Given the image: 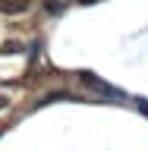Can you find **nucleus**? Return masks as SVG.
I'll return each mask as SVG.
<instances>
[{
    "label": "nucleus",
    "mask_w": 148,
    "mask_h": 151,
    "mask_svg": "<svg viewBox=\"0 0 148 151\" xmlns=\"http://www.w3.org/2000/svg\"><path fill=\"white\" fill-rule=\"evenodd\" d=\"M3 107H6V98H0V110H3Z\"/></svg>",
    "instance_id": "obj_5"
},
{
    "label": "nucleus",
    "mask_w": 148,
    "mask_h": 151,
    "mask_svg": "<svg viewBox=\"0 0 148 151\" xmlns=\"http://www.w3.org/2000/svg\"><path fill=\"white\" fill-rule=\"evenodd\" d=\"M79 3H98V0H79Z\"/></svg>",
    "instance_id": "obj_6"
},
{
    "label": "nucleus",
    "mask_w": 148,
    "mask_h": 151,
    "mask_svg": "<svg viewBox=\"0 0 148 151\" xmlns=\"http://www.w3.org/2000/svg\"><path fill=\"white\" fill-rule=\"evenodd\" d=\"M82 82H85V88H92V91L104 94V98H126V94H123L120 88H113V85H107L104 79H98V76H92V73H82Z\"/></svg>",
    "instance_id": "obj_1"
},
{
    "label": "nucleus",
    "mask_w": 148,
    "mask_h": 151,
    "mask_svg": "<svg viewBox=\"0 0 148 151\" xmlns=\"http://www.w3.org/2000/svg\"><path fill=\"white\" fill-rule=\"evenodd\" d=\"M19 50H22L19 41H6V44H3V54H19Z\"/></svg>",
    "instance_id": "obj_3"
},
{
    "label": "nucleus",
    "mask_w": 148,
    "mask_h": 151,
    "mask_svg": "<svg viewBox=\"0 0 148 151\" xmlns=\"http://www.w3.org/2000/svg\"><path fill=\"white\" fill-rule=\"evenodd\" d=\"M28 6H32V0H0V13H6V16L25 13Z\"/></svg>",
    "instance_id": "obj_2"
},
{
    "label": "nucleus",
    "mask_w": 148,
    "mask_h": 151,
    "mask_svg": "<svg viewBox=\"0 0 148 151\" xmlns=\"http://www.w3.org/2000/svg\"><path fill=\"white\" fill-rule=\"evenodd\" d=\"M44 9H47V13H60V9H63V6H60L57 0H44Z\"/></svg>",
    "instance_id": "obj_4"
}]
</instances>
